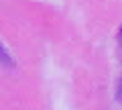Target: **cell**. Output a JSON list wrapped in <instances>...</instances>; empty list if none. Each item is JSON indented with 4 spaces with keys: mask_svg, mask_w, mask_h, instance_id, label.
I'll return each instance as SVG.
<instances>
[{
    "mask_svg": "<svg viewBox=\"0 0 122 110\" xmlns=\"http://www.w3.org/2000/svg\"><path fill=\"white\" fill-rule=\"evenodd\" d=\"M0 65H4V67H12L14 65V59L10 57L8 49H6L2 43H0Z\"/></svg>",
    "mask_w": 122,
    "mask_h": 110,
    "instance_id": "6da1fadb",
    "label": "cell"
},
{
    "mask_svg": "<svg viewBox=\"0 0 122 110\" xmlns=\"http://www.w3.org/2000/svg\"><path fill=\"white\" fill-rule=\"evenodd\" d=\"M116 98H118V102H122V79H120V84H118V90H116Z\"/></svg>",
    "mask_w": 122,
    "mask_h": 110,
    "instance_id": "7a4b0ae2",
    "label": "cell"
},
{
    "mask_svg": "<svg viewBox=\"0 0 122 110\" xmlns=\"http://www.w3.org/2000/svg\"><path fill=\"white\" fill-rule=\"evenodd\" d=\"M120 39H122V31H120Z\"/></svg>",
    "mask_w": 122,
    "mask_h": 110,
    "instance_id": "3957f363",
    "label": "cell"
}]
</instances>
